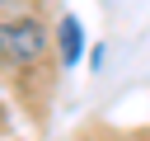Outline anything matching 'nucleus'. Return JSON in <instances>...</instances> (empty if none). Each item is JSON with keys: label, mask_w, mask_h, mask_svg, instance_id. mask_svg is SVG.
<instances>
[{"label": "nucleus", "mask_w": 150, "mask_h": 141, "mask_svg": "<svg viewBox=\"0 0 150 141\" xmlns=\"http://www.w3.org/2000/svg\"><path fill=\"white\" fill-rule=\"evenodd\" d=\"M47 38L38 19H0V61L5 66H33L42 56Z\"/></svg>", "instance_id": "1"}, {"label": "nucleus", "mask_w": 150, "mask_h": 141, "mask_svg": "<svg viewBox=\"0 0 150 141\" xmlns=\"http://www.w3.org/2000/svg\"><path fill=\"white\" fill-rule=\"evenodd\" d=\"M80 52H84L80 19H75V14H61V61H66V66H75V61H80Z\"/></svg>", "instance_id": "2"}]
</instances>
